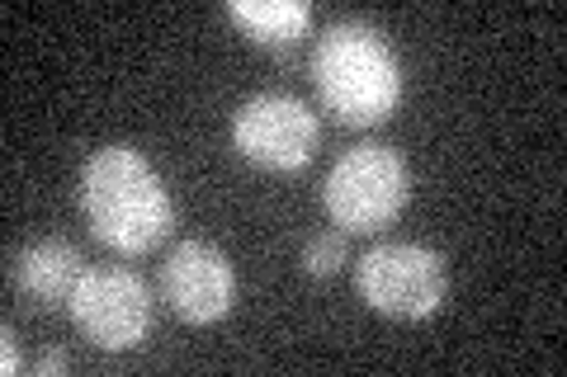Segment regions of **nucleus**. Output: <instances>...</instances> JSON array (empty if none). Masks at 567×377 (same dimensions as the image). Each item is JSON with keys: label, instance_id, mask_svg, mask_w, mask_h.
<instances>
[{"label": "nucleus", "instance_id": "1", "mask_svg": "<svg viewBox=\"0 0 567 377\" xmlns=\"http://www.w3.org/2000/svg\"><path fill=\"white\" fill-rule=\"evenodd\" d=\"M81 208L95 237L118 255H147L175 222L171 189L128 142L100 147L81 170Z\"/></svg>", "mask_w": 567, "mask_h": 377}, {"label": "nucleus", "instance_id": "7", "mask_svg": "<svg viewBox=\"0 0 567 377\" xmlns=\"http://www.w3.org/2000/svg\"><path fill=\"white\" fill-rule=\"evenodd\" d=\"M162 297L189 326H213L237 302L233 260L213 241H181L162 264Z\"/></svg>", "mask_w": 567, "mask_h": 377}, {"label": "nucleus", "instance_id": "2", "mask_svg": "<svg viewBox=\"0 0 567 377\" xmlns=\"http://www.w3.org/2000/svg\"><path fill=\"white\" fill-rule=\"evenodd\" d=\"M312 85L327 114L350 128H379L402 104V62L374 24L341 20L312 48Z\"/></svg>", "mask_w": 567, "mask_h": 377}, {"label": "nucleus", "instance_id": "6", "mask_svg": "<svg viewBox=\"0 0 567 377\" xmlns=\"http://www.w3.org/2000/svg\"><path fill=\"white\" fill-rule=\"evenodd\" d=\"M66 312L95 349L110 354L137 349L152 331V293L133 269H85Z\"/></svg>", "mask_w": 567, "mask_h": 377}, {"label": "nucleus", "instance_id": "5", "mask_svg": "<svg viewBox=\"0 0 567 377\" xmlns=\"http://www.w3.org/2000/svg\"><path fill=\"white\" fill-rule=\"evenodd\" d=\"M317 137H322V123L298 95H284V90H260V95L241 100L233 114V147L260 170H303Z\"/></svg>", "mask_w": 567, "mask_h": 377}, {"label": "nucleus", "instance_id": "4", "mask_svg": "<svg viewBox=\"0 0 567 377\" xmlns=\"http://www.w3.org/2000/svg\"><path fill=\"white\" fill-rule=\"evenodd\" d=\"M354 293L379 316L393 321H425L445 307L450 269L445 255L421 241H383L360 255L354 269Z\"/></svg>", "mask_w": 567, "mask_h": 377}, {"label": "nucleus", "instance_id": "10", "mask_svg": "<svg viewBox=\"0 0 567 377\" xmlns=\"http://www.w3.org/2000/svg\"><path fill=\"white\" fill-rule=\"evenodd\" d=\"M350 245H346V231H317V237L303 245V269L312 279H331L336 269L346 264Z\"/></svg>", "mask_w": 567, "mask_h": 377}, {"label": "nucleus", "instance_id": "12", "mask_svg": "<svg viewBox=\"0 0 567 377\" xmlns=\"http://www.w3.org/2000/svg\"><path fill=\"white\" fill-rule=\"evenodd\" d=\"M66 368V354L62 349H43L39 358H33V373H39V377H58Z\"/></svg>", "mask_w": 567, "mask_h": 377}, {"label": "nucleus", "instance_id": "9", "mask_svg": "<svg viewBox=\"0 0 567 377\" xmlns=\"http://www.w3.org/2000/svg\"><path fill=\"white\" fill-rule=\"evenodd\" d=\"M227 14L265 48H293L312 24L308 0H233Z\"/></svg>", "mask_w": 567, "mask_h": 377}, {"label": "nucleus", "instance_id": "11", "mask_svg": "<svg viewBox=\"0 0 567 377\" xmlns=\"http://www.w3.org/2000/svg\"><path fill=\"white\" fill-rule=\"evenodd\" d=\"M0 349H6V354H0V368H6V377H14V373H20V345H14V326L0 331Z\"/></svg>", "mask_w": 567, "mask_h": 377}, {"label": "nucleus", "instance_id": "3", "mask_svg": "<svg viewBox=\"0 0 567 377\" xmlns=\"http://www.w3.org/2000/svg\"><path fill=\"white\" fill-rule=\"evenodd\" d=\"M406 199H412V170L402 151L383 142H360L341 151L322 185L327 218L341 231H383L402 218Z\"/></svg>", "mask_w": 567, "mask_h": 377}, {"label": "nucleus", "instance_id": "8", "mask_svg": "<svg viewBox=\"0 0 567 377\" xmlns=\"http://www.w3.org/2000/svg\"><path fill=\"white\" fill-rule=\"evenodd\" d=\"M81 274H85L81 250L62 237L29 241L20 255L10 260V283L33 302V307H66Z\"/></svg>", "mask_w": 567, "mask_h": 377}]
</instances>
